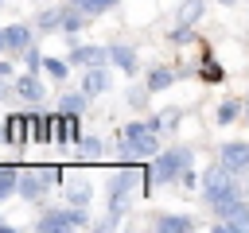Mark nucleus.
I'll list each match as a JSON object with an SVG mask.
<instances>
[{"label": "nucleus", "instance_id": "f257e3e1", "mask_svg": "<svg viewBox=\"0 0 249 233\" xmlns=\"http://www.w3.org/2000/svg\"><path fill=\"white\" fill-rule=\"evenodd\" d=\"M195 167V151L191 148H171V151H160L152 163H148V179H144V190L152 186H163V183H179L183 171Z\"/></svg>", "mask_w": 249, "mask_h": 233}, {"label": "nucleus", "instance_id": "f03ea898", "mask_svg": "<svg viewBox=\"0 0 249 233\" xmlns=\"http://www.w3.org/2000/svg\"><path fill=\"white\" fill-rule=\"evenodd\" d=\"M62 179H66V171H62L58 163L31 167V171L19 175V198H23V202H43L51 186H62Z\"/></svg>", "mask_w": 249, "mask_h": 233}, {"label": "nucleus", "instance_id": "7ed1b4c3", "mask_svg": "<svg viewBox=\"0 0 249 233\" xmlns=\"http://www.w3.org/2000/svg\"><path fill=\"white\" fill-rule=\"evenodd\" d=\"M89 225H93V221H89L86 206L47 210V214H39V221H35V229H39V233H70V229H89Z\"/></svg>", "mask_w": 249, "mask_h": 233}, {"label": "nucleus", "instance_id": "20e7f679", "mask_svg": "<svg viewBox=\"0 0 249 233\" xmlns=\"http://www.w3.org/2000/svg\"><path fill=\"white\" fill-rule=\"evenodd\" d=\"M121 136L132 140V148H136L140 159H156V155H160V132H156L152 120H128V124L121 128Z\"/></svg>", "mask_w": 249, "mask_h": 233}, {"label": "nucleus", "instance_id": "39448f33", "mask_svg": "<svg viewBox=\"0 0 249 233\" xmlns=\"http://www.w3.org/2000/svg\"><path fill=\"white\" fill-rule=\"evenodd\" d=\"M226 194H241V190H237V171H230L226 163L206 167V175H202V198H206V202H218V198H226Z\"/></svg>", "mask_w": 249, "mask_h": 233}, {"label": "nucleus", "instance_id": "423d86ee", "mask_svg": "<svg viewBox=\"0 0 249 233\" xmlns=\"http://www.w3.org/2000/svg\"><path fill=\"white\" fill-rule=\"evenodd\" d=\"M66 58H70L74 66H105V62H109V47H97V43H74Z\"/></svg>", "mask_w": 249, "mask_h": 233}, {"label": "nucleus", "instance_id": "0eeeda50", "mask_svg": "<svg viewBox=\"0 0 249 233\" xmlns=\"http://www.w3.org/2000/svg\"><path fill=\"white\" fill-rule=\"evenodd\" d=\"M218 163H226L230 171H249V144L245 140H230L218 148Z\"/></svg>", "mask_w": 249, "mask_h": 233}, {"label": "nucleus", "instance_id": "6e6552de", "mask_svg": "<svg viewBox=\"0 0 249 233\" xmlns=\"http://www.w3.org/2000/svg\"><path fill=\"white\" fill-rule=\"evenodd\" d=\"M109 62L121 70V74H136L140 70V54L132 43H109Z\"/></svg>", "mask_w": 249, "mask_h": 233}, {"label": "nucleus", "instance_id": "1a4fd4ad", "mask_svg": "<svg viewBox=\"0 0 249 233\" xmlns=\"http://www.w3.org/2000/svg\"><path fill=\"white\" fill-rule=\"evenodd\" d=\"M62 194H66L70 206H89L93 202V183L82 179V175H70V179H62Z\"/></svg>", "mask_w": 249, "mask_h": 233}, {"label": "nucleus", "instance_id": "9d476101", "mask_svg": "<svg viewBox=\"0 0 249 233\" xmlns=\"http://www.w3.org/2000/svg\"><path fill=\"white\" fill-rule=\"evenodd\" d=\"M214 233H249V202H237L226 217H218Z\"/></svg>", "mask_w": 249, "mask_h": 233}, {"label": "nucleus", "instance_id": "9b49d317", "mask_svg": "<svg viewBox=\"0 0 249 233\" xmlns=\"http://www.w3.org/2000/svg\"><path fill=\"white\" fill-rule=\"evenodd\" d=\"M113 85V78H109V70L105 66H86V78H82V93L93 101V97H101L105 89Z\"/></svg>", "mask_w": 249, "mask_h": 233}, {"label": "nucleus", "instance_id": "f8f14e48", "mask_svg": "<svg viewBox=\"0 0 249 233\" xmlns=\"http://www.w3.org/2000/svg\"><path fill=\"white\" fill-rule=\"evenodd\" d=\"M16 97H19V101H27V105H39V101L47 97V85L27 70L23 78H16Z\"/></svg>", "mask_w": 249, "mask_h": 233}, {"label": "nucleus", "instance_id": "ddd939ff", "mask_svg": "<svg viewBox=\"0 0 249 233\" xmlns=\"http://www.w3.org/2000/svg\"><path fill=\"white\" fill-rule=\"evenodd\" d=\"M152 229H156V233H191L195 221H191L187 214H156V217H152Z\"/></svg>", "mask_w": 249, "mask_h": 233}, {"label": "nucleus", "instance_id": "4468645a", "mask_svg": "<svg viewBox=\"0 0 249 233\" xmlns=\"http://www.w3.org/2000/svg\"><path fill=\"white\" fill-rule=\"evenodd\" d=\"M202 12H206V0H179V8H175V23L195 27V23L202 19Z\"/></svg>", "mask_w": 249, "mask_h": 233}, {"label": "nucleus", "instance_id": "2eb2a0df", "mask_svg": "<svg viewBox=\"0 0 249 233\" xmlns=\"http://www.w3.org/2000/svg\"><path fill=\"white\" fill-rule=\"evenodd\" d=\"M175 78H179L175 70H167V66H152V70H148V82H144V85H148L152 93H163V89H171V85H175Z\"/></svg>", "mask_w": 249, "mask_h": 233}, {"label": "nucleus", "instance_id": "dca6fc26", "mask_svg": "<svg viewBox=\"0 0 249 233\" xmlns=\"http://www.w3.org/2000/svg\"><path fill=\"white\" fill-rule=\"evenodd\" d=\"M19 167H12V163H0V202L4 198H12V194H19Z\"/></svg>", "mask_w": 249, "mask_h": 233}, {"label": "nucleus", "instance_id": "f3484780", "mask_svg": "<svg viewBox=\"0 0 249 233\" xmlns=\"http://www.w3.org/2000/svg\"><path fill=\"white\" fill-rule=\"evenodd\" d=\"M86 19H89V16H86V12H82L74 0L62 8V31H66V35H78V31L86 27Z\"/></svg>", "mask_w": 249, "mask_h": 233}, {"label": "nucleus", "instance_id": "a211bd4d", "mask_svg": "<svg viewBox=\"0 0 249 233\" xmlns=\"http://www.w3.org/2000/svg\"><path fill=\"white\" fill-rule=\"evenodd\" d=\"M8 43H12V54H23L31 47V27L27 23H12L8 27Z\"/></svg>", "mask_w": 249, "mask_h": 233}, {"label": "nucleus", "instance_id": "6ab92c4d", "mask_svg": "<svg viewBox=\"0 0 249 233\" xmlns=\"http://www.w3.org/2000/svg\"><path fill=\"white\" fill-rule=\"evenodd\" d=\"M237 116H245V101H222V105L214 109V120H218V124H233Z\"/></svg>", "mask_w": 249, "mask_h": 233}, {"label": "nucleus", "instance_id": "aec40b11", "mask_svg": "<svg viewBox=\"0 0 249 233\" xmlns=\"http://www.w3.org/2000/svg\"><path fill=\"white\" fill-rule=\"evenodd\" d=\"M202 82H210V85H222V82H226V70L214 62V54H210V50L202 54Z\"/></svg>", "mask_w": 249, "mask_h": 233}, {"label": "nucleus", "instance_id": "412c9836", "mask_svg": "<svg viewBox=\"0 0 249 233\" xmlns=\"http://www.w3.org/2000/svg\"><path fill=\"white\" fill-rule=\"evenodd\" d=\"M35 27H39V31H62V8H47V12H39Z\"/></svg>", "mask_w": 249, "mask_h": 233}, {"label": "nucleus", "instance_id": "4be33fe9", "mask_svg": "<svg viewBox=\"0 0 249 233\" xmlns=\"http://www.w3.org/2000/svg\"><path fill=\"white\" fill-rule=\"evenodd\" d=\"M70 66H74L70 58H47V62H43V70H47V78H51V82H66Z\"/></svg>", "mask_w": 249, "mask_h": 233}, {"label": "nucleus", "instance_id": "5701e85b", "mask_svg": "<svg viewBox=\"0 0 249 233\" xmlns=\"http://www.w3.org/2000/svg\"><path fill=\"white\" fill-rule=\"evenodd\" d=\"M86 101H89L86 93H62L58 97V109L62 113H86Z\"/></svg>", "mask_w": 249, "mask_h": 233}, {"label": "nucleus", "instance_id": "b1692460", "mask_svg": "<svg viewBox=\"0 0 249 233\" xmlns=\"http://www.w3.org/2000/svg\"><path fill=\"white\" fill-rule=\"evenodd\" d=\"M152 124H156V132H171L179 124V109H163L160 116H152Z\"/></svg>", "mask_w": 249, "mask_h": 233}, {"label": "nucleus", "instance_id": "393cba45", "mask_svg": "<svg viewBox=\"0 0 249 233\" xmlns=\"http://www.w3.org/2000/svg\"><path fill=\"white\" fill-rule=\"evenodd\" d=\"M78 151H82L86 159H101V140H97V136H82V140H78Z\"/></svg>", "mask_w": 249, "mask_h": 233}, {"label": "nucleus", "instance_id": "a878e982", "mask_svg": "<svg viewBox=\"0 0 249 233\" xmlns=\"http://www.w3.org/2000/svg\"><path fill=\"white\" fill-rule=\"evenodd\" d=\"M23 62H27V70L35 74V70H43V62H47V54H43L39 47H27V50H23Z\"/></svg>", "mask_w": 249, "mask_h": 233}, {"label": "nucleus", "instance_id": "bb28decb", "mask_svg": "<svg viewBox=\"0 0 249 233\" xmlns=\"http://www.w3.org/2000/svg\"><path fill=\"white\" fill-rule=\"evenodd\" d=\"M74 4H78L86 16H101V12H109V8H113L109 0H74Z\"/></svg>", "mask_w": 249, "mask_h": 233}, {"label": "nucleus", "instance_id": "cd10ccee", "mask_svg": "<svg viewBox=\"0 0 249 233\" xmlns=\"http://www.w3.org/2000/svg\"><path fill=\"white\" fill-rule=\"evenodd\" d=\"M195 39V27H187V23H175V31H171V43H191Z\"/></svg>", "mask_w": 249, "mask_h": 233}, {"label": "nucleus", "instance_id": "c85d7f7f", "mask_svg": "<svg viewBox=\"0 0 249 233\" xmlns=\"http://www.w3.org/2000/svg\"><path fill=\"white\" fill-rule=\"evenodd\" d=\"M148 93H152L148 85H144V89H132V93H128V105H136V109H140V105L148 101Z\"/></svg>", "mask_w": 249, "mask_h": 233}, {"label": "nucleus", "instance_id": "c756f323", "mask_svg": "<svg viewBox=\"0 0 249 233\" xmlns=\"http://www.w3.org/2000/svg\"><path fill=\"white\" fill-rule=\"evenodd\" d=\"M12 93H16V82H12V78H4V74H0V101H8V97H12Z\"/></svg>", "mask_w": 249, "mask_h": 233}, {"label": "nucleus", "instance_id": "7c9ffc66", "mask_svg": "<svg viewBox=\"0 0 249 233\" xmlns=\"http://www.w3.org/2000/svg\"><path fill=\"white\" fill-rule=\"evenodd\" d=\"M179 183H183V186H202V183L195 179V171H183V175H179Z\"/></svg>", "mask_w": 249, "mask_h": 233}, {"label": "nucleus", "instance_id": "2f4dec72", "mask_svg": "<svg viewBox=\"0 0 249 233\" xmlns=\"http://www.w3.org/2000/svg\"><path fill=\"white\" fill-rule=\"evenodd\" d=\"M12 50V43H8V27H0V54H8Z\"/></svg>", "mask_w": 249, "mask_h": 233}, {"label": "nucleus", "instance_id": "473e14b6", "mask_svg": "<svg viewBox=\"0 0 249 233\" xmlns=\"http://www.w3.org/2000/svg\"><path fill=\"white\" fill-rule=\"evenodd\" d=\"M0 74H4V78H12V62H0Z\"/></svg>", "mask_w": 249, "mask_h": 233}, {"label": "nucleus", "instance_id": "72a5a7b5", "mask_svg": "<svg viewBox=\"0 0 249 233\" xmlns=\"http://www.w3.org/2000/svg\"><path fill=\"white\" fill-rule=\"evenodd\" d=\"M8 229H12V225H8V221H4V217H0V233H8Z\"/></svg>", "mask_w": 249, "mask_h": 233}, {"label": "nucleus", "instance_id": "f704fd0d", "mask_svg": "<svg viewBox=\"0 0 249 233\" xmlns=\"http://www.w3.org/2000/svg\"><path fill=\"white\" fill-rule=\"evenodd\" d=\"M218 4H226V8H233V4H237V0H218Z\"/></svg>", "mask_w": 249, "mask_h": 233}, {"label": "nucleus", "instance_id": "c9c22d12", "mask_svg": "<svg viewBox=\"0 0 249 233\" xmlns=\"http://www.w3.org/2000/svg\"><path fill=\"white\" fill-rule=\"evenodd\" d=\"M245 124H249V97H245Z\"/></svg>", "mask_w": 249, "mask_h": 233}, {"label": "nucleus", "instance_id": "e433bc0d", "mask_svg": "<svg viewBox=\"0 0 249 233\" xmlns=\"http://www.w3.org/2000/svg\"><path fill=\"white\" fill-rule=\"evenodd\" d=\"M109 4H121V0H109Z\"/></svg>", "mask_w": 249, "mask_h": 233}, {"label": "nucleus", "instance_id": "4c0bfd02", "mask_svg": "<svg viewBox=\"0 0 249 233\" xmlns=\"http://www.w3.org/2000/svg\"><path fill=\"white\" fill-rule=\"evenodd\" d=\"M0 4H4V0H0Z\"/></svg>", "mask_w": 249, "mask_h": 233}]
</instances>
